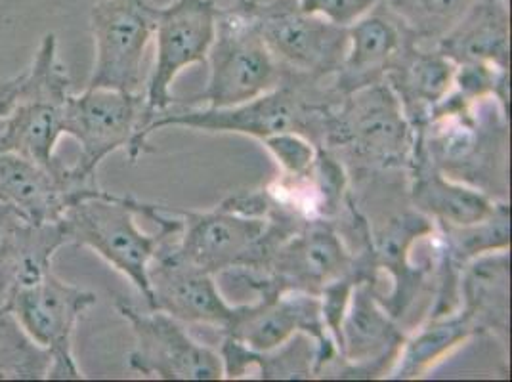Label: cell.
<instances>
[{
  "instance_id": "cell-31",
  "label": "cell",
  "mask_w": 512,
  "mask_h": 382,
  "mask_svg": "<svg viewBox=\"0 0 512 382\" xmlns=\"http://www.w3.org/2000/svg\"><path fill=\"white\" fill-rule=\"evenodd\" d=\"M23 85H25V69L22 73L0 81V117L6 115L22 96Z\"/></svg>"
},
{
  "instance_id": "cell-28",
  "label": "cell",
  "mask_w": 512,
  "mask_h": 382,
  "mask_svg": "<svg viewBox=\"0 0 512 382\" xmlns=\"http://www.w3.org/2000/svg\"><path fill=\"white\" fill-rule=\"evenodd\" d=\"M50 356L6 310L0 312V379H46Z\"/></svg>"
},
{
  "instance_id": "cell-15",
  "label": "cell",
  "mask_w": 512,
  "mask_h": 382,
  "mask_svg": "<svg viewBox=\"0 0 512 382\" xmlns=\"http://www.w3.org/2000/svg\"><path fill=\"white\" fill-rule=\"evenodd\" d=\"M406 337L402 323L379 300V281H360L341 319L339 358L323 367L318 379H384Z\"/></svg>"
},
{
  "instance_id": "cell-19",
  "label": "cell",
  "mask_w": 512,
  "mask_h": 382,
  "mask_svg": "<svg viewBox=\"0 0 512 382\" xmlns=\"http://www.w3.org/2000/svg\"><path fill=\"white\" fill-rule=\"evenodd\" d=\"M150 310H161L182 323L209 325L226 331L239 306L222 297L214 276L195 270L167 251H157L150 264Z\"/></svg>"
},
{
  "instance_id": "cell-25",
  "label": "cell",
  "mask_w": 512,
  "mask_h": 382,
  "mask_svg": "<svg viewBox=\"0 0 512 382\" xmlns=\"http://www.w3.org/2000/svg\"><path fill=\"white\" fill-rule=\"evenodd\" d=\"M476 335L478 331L474 323L459 308L444 316H427L415 333H407L388 379H423L449 354Z\"/></svg>"
},
{
  "instance_id": "cell-13",
  "label": "cell",
  "mask_w": 512,
  "mask_h": 382,
  "mask_svg": "<svg viewBox=\"0 0 512 382\" xmlns=\"http://www.w3.org/2000/svg\"><path fill=\"white\" fill-rule=\"evenodd\" d=\"M216 16L218 6L214 0H174L159 6L153 33L155 62L144 86L146 142H150L151 121L178 102L172 96L176 77L190 65H207L216 33Z\"/></svg>"
},
{
  "instance_id": "cell-29",
  "label": "cell",
  "mask_w": 512,
  "mask_h": 382,
  "mask_svg": "<svg viewBox=\"0 0 512 382\" xmlns=\"http://www.w3.org/2000/svg\"><path fill=\"white\" fill-rule=\"evenodd\" d=\"M262 146L276 159L281 178H299L308 174L316 159L318 146L297 132H281L262 140Z\"/></svg>"
},
{
  "instance_id": "cell-27",
  "label": "cell",
  "mask_w": 512,
  "mask_h": 382,
  "mask_svg": "<svg viewBox=\"0 0 512 382\" xmlns=\"http://www.w3.org/2000/svg\"><path fill=\"white\" fill-rule=\"evenodd\" d=\"M476 0H384V8L421 46H436Z\"/></svg>"
},
{
  "instance_id": "cell-9",
  "label": "cell",
  "mask_w": 512,
  "mask_h": 382,
  "mask_svg": "<svg viewBox=\"0 0 512 382\" xmlns=\"http://www.w3.org/2000/svg\"><path fill=\"white\" fill-rule=\"evenodd\" d=\"M98 297L46 272L43 277L10 289L4 310L16 319L23 333L50 356L46 379L79 381L86 375L73 354V335Z\"/></svg>"
},
{
  "instance_id": "cell-6",
  "label": "cell",
  "mask_w": 512,
  "mask_h": 382,
  "mask_svg": "<svg viewBox=\"0 0 512 382\" xmlns=\"http://www.w3.org/2000/svg\"><path fill=\"white\" fill-rule=\"evenodd\" d=\"M69 96L71 81L58 56V41L48 33L25 69L20 100L0 117V153H18L48 169L60 167L56 148L65 136Z\"/></svg>"
},
{
  "instance_id": "cell-18",
  "label": "cell",
  "mask_w": 512,
  "mask_h": 382,
  "mask_svg": "<svg viewBox=\"0 0 512 382\" xmlns=\"http://www.w3.org/2000/svg\"><path fill=\"white\" fill-rule=\"evenodd\" d=\"M100 191L96 178L64 163L48 169L18 153H0V201L29 224L60 222L71 205Z\"/></svg>"
},
{
  "instance_id": "cell-22",
  "label": "cell",
  "mask_w": 512,
  "mask_h": 382,
  "mask_svg": "<svg viewBox=\"0 0 512 382\" xmlns=\"http://www.w3.org/2000/svg\"><path fill=\"white\" fill-rule=\"evenodd\" d=\"M509 283L511 253L495 251L478 256L459 274V310L474 323L478 335H491L507 346L509 340Z\"/></svg>"
},
{
  "instance_id": "cell-30",
  "label": "cell",
  "mask_w": 512,
  "mask_h": 382,
  "mask_svg": "<svg viewBox=\"0 0 512 382\" xmlns=\"http://www.w3.org/2000/svg\"><path fill=\"white\" fill-rule=\"evenodd\" d=\"M300 8L310 14L323 16L329 22L350 27L365 14L384 4V0H297Z\"/></svg>"
},
{
  "instance_id": "cell-3",
  "label": "cell",
  "mask_w": 512,
  "mask_h": 382,
  "mask_svg": "<svg viewBox=\"0 0 512 382\" xmlns=\"http://www.w3.org/2000/svg\"><path fill=\"white\" fill-rule=\"evenodd\" d=\"M339 100L333 79L320 81L285 71L278 88L237 106H186L178 100L151 121L148 138L155 130L167 127L234 132L260 142L281 132H297L320 149L327 115Z\"/></svg>"
},
{
  "instance_id": "cell-7",
  "label": "cell",
  "mask_w": 512,
  "mask_h": 382,
  "mask_svg": "<svg viewBox=\"0 0 512 382\" xmlns=\"http://www.w3.org/2000/svg\"><path fill=\"white\" fill-rule=\"evenodd\" d=\"M138 199L100 191L71 205L60 218L67 245H77L102 256L127 277L130 285L150 300V264L159 251L163 230L146 234L136 224Z\"/></svg>"
},
{
  "instance_id": "cell-4",
  "label": "cell",
  "mask_w": 512,
  "mask_h": 382,
  "mask_svg": "<svg viewBox=\"0 0 512 382\" xmlns=\"http://www.w3.org/2000/svg\"><path fill=\"white\" fill-rule=\"evenodd\" d=\"M415 130L386 83L342 96L331 107L321 148L341 159L350 180L373 172L409 169Z\"/></svg>"
},
{
  "instance_id": "cell-24",
  "label": "cell",
  "mask_w": 512,
  "mask_h": 382,
  "mask_svg": "<svg viewBox=\"0 0 512 382\" xmlns=\"http://www.w3.org/2000/svg\"><path fill=\"white\" fill-rule=\"evenodd\" d=\"M434 48L455 65L488 64L509 69L511 2L476 0Z\"/></svg>"
},
{
  "instance_id": "cell-2",
  "label": "cell",
  "mask_w": 512,
  "mask_h": 382,
  "mask_svg": "<svg viewBox=\"0 0 512 382\" xmlns=\"http://www.w3.org/2000/svg\"><path fill=\"white\" fill-rule=\"evenodd\" d=\"M142 216L163 230L161 251L214 277L256 268L304 224L274 205L268 216H258L241 213L224 201L211 211H176L146 203Z\"/></svg>"
},
{
  "instance_id": "cell-10",
  "label": "cell",
  "mask_w": 512,
  "mask_h": 382,
  "mask_svg": "<svg viewBox=\"0 0 512 382\" xmlns=\"http://www.w3.org/2000/svg\"><path fill=\"white\" fill-rule=\"evenodd\" d=\"M144 94H127L111 88H88L73 94L65 109V136L79 144V159L71 165L85 178H96L98 167L119 149H127L130 163L151 153L144 140Z\"/></svg>"
},
{
  "instance_id": "cell-11",
  "label": "cell",
  "mask_w": 512,
  "mask_h": 382,
  "mask_svg": "<svg viewBox=\"0 0 512 382\" xmlns=\"http://www.w3.org/2000/svg\"><path fill=\"white\" fill-rule=\"evenodd\" d=\"M283 71L333 79L348 48V27L304 12L297 0H243Z\"/></svg>"
},
{
  "instance_id": "cell-21",
  "label": "cell",
  "mask_w": 512,
  "mask_h": 382,
  "mask_svg": "<svg viewBox=\"0 0 512 382\" xmlns=\"http://www.w3.org/2000/svg\"><path fill=\"white\" fill-rule=\"evenodd\" d=\"M407 39L404 27L384 4L365 14L348 27V48L333 77V90L342 98L365 86L383 83L388 65Z\"/></svg>"
},
{
  "instance_id": "cell-12",
  "label": "cell",
  "mask_w": 512,
  "mask_h": 382,
  "mask_svg": "<svg viewBox=\"0 0 512 382\" xmlns=\"http://www.w3.org/2000/svg\"><path fill=\"white\" fill-rule=\"evenodd\" d=\"M159 6L151 0H98L90 10L94 65L88 88L144 94V60Z\"/></svg>"
},
{
  "instance_id": "cell-20",
  "label": "cell",
  "mask_w": 512,
  "mask_h": 382,
  "mask_svg": "<svg viewBox=\"0 0 512 382\" xmlns=\"http://www.w3.org/2000/svg\"><path fill=\"white\" fill-rule=\"evenodd\" d=\"M455 64L434 46L407 39L384 73V83L406 113L413 130L421 127L453 88Z\"/></svg>"
},
{
  "instance_id": "cell-17",
  "label": "cell",
  "mask_w": 512,
  "mask_h": 382,
  "mask_svg": "<svg viewBox=\"0 0 512 382\" xmlns=\"http://www.w3.org/2000/svg\"><path fill=\"white\" fill-rule=\"evenodd\" d=\"M222 335L255 352H268L295 335H308L320 348L314 379H318L323 367L339 358L335 340L323 321L320 295L304 291H281L241 304L232 325Z\"/></svg>"
},
{
  "instance_id": "cell-8",
  "label": "cell",
  "mask_w": 512,
  "mask_h": 382,
  "mask_svg": "<svg viewBox=\"0 0 512 382\" xmlns=\"http://www.w3.org/2000/svg\"><path fill=\"white\" fill-rule=\"evenodd\" d=\"M207 67V88L188 106H237L278 88L285 77L243 0H237L230 8H218Z\"/></svg>"
},
{
  "instance_id": "cell-23",
  "label": "cell",
  "mask_w": 512,
  "mask_h": 382,
  "mask_svg": "<svg viewBox=\"0 0 512 382\" xmlns=\"http://www.w3.org/2000/svg\"><path fill=\"white\" fill-rule=\"evenodd\" d=\"M407 197L411 207L427 214L434 224L469 226L493 213L499 201L484 191L455 182L419 155L407 169Z\"/></svg>"
},
{
  "instance_id": "cell-1",
  "label": "cell",
  "mask_w": 512,
  "mask_h": 382,
  "mask_svg": "<svg viewBox=\"0 0 512 382\" xmlns=\"http://www.w3.org/2000/svg\"><path fill=\"white\" fill-rule=\"evenodd\" d=\"M413 155L455 182L509 201V107L493 98L470 102L451 90L415 130Z\"/></svg>"
},
{
  "instance_id": "cell-14",
  "label": "cell",
  "mask_w": 512,
  "mask_h": 382,
  "mask_svg": "<svg viewBox=\"0 0 512 382\" xmlns=\"http://www.w3.org/2000/svg\"><path fill=\"white\" fill-rule=\"evenodd\" d=\"M115 308L130 323L136 339L128 354L132 371L161 381L224 379L220 352L193 339L182 321L161 310L140 312L125 298H117Z\"/></svg>"
},
{
  "instance_id": "cell-5",
  "label": "cell",
  "mask_w": 512,
  "mask_h": 382,
  "mask_svg": "<svg viewBox=\"0 0 512 382\" xmlns=\"http://www.w3.org/2000/svg\"><path fill=\"white\" fill-rule=\"evenodd\" d=\"M256 297L281 291H304L320 295L329 285L352 279L379 281L367 249L354 251L333 220H308L249 270L232 272Z\"/></svg>"
},
{
  "instance_id": "cell-26",
  "label": "cell",
  "mask_w": 512,
  "mask_h": 382,
  "mask_svg": "<svg viewBox=\"0 0 512 382\" xmlns=\"http://www.w3.org/2000/svg\"><path fill=\"white\" fill-rule=\"evenodd\" d=\"M224 379H245L256 371L258 379H314L318 342L308 335H295L274 350L255 352L241 342L224 337L220 346Z\"/></svg>"
},
{
  "instance_id": "cell-16",
  "label": "cell",
  "mask_w": 512,
  "mask_h": 382,
  "mask_svg": "<svg viewBox=\"0 0 512 382\" xmlns=\"http://www.w3.org/2000/svg\"><path fill=\"white\" fill-rule=\"evenodd\" d=\"M363 214V213H362ZM365 216V214H363ZM367 220V243L371 262L377 274L386 272L392 281L388 295L379 293L386 312L402 323L415 300L432 285V260L425 264H413L411 251L419 239L434 234V222L427 214L411 207L409 199L402 207L379 209L377 216H365Z\"/></svg>"
}]
</instances>
